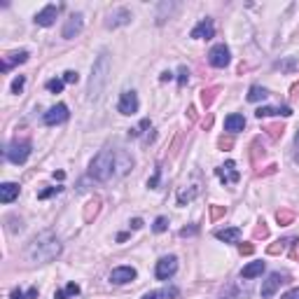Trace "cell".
<instances>
[{"instance_id": "7c38bea8", "label": "cell", "mask_w": 299, "mask_h": 299, "mask_svg": "<svg viewBox=\"0 0 299 299\" xmlns=\"http://www.w3.org/2000/svg\"><path fill=\"white\" fill-rule=\"evenodd\" d=\"M45 124L47 126H56V124H61V122L68 120V106H63V103H59V106H54V108H49L47 112H45Z\"/></svg>"}, {"instance_id": "c3c4849f", "label": "cell", "mask_w": 299, "mask_h": 299, "mask_svg": "<svg viewBox=\"0 0 299 299\" xmlns=\"http://www.w3.org/2000/svg\"><path fill=\"white\" fill-rule=\"evenodd\" d=\"M199 229L196 227H185V229H180V236H194Z\"/></svg>"}, {"instance_id": "d6a6232c", "label": "cell", "mask_w": 299, "mask_h": 299, "mask_svg": "<svg viewBox=\"0 0 299 299\" xmlns=\"http://www.w3.org/2000/svg\"><path fill=\"white\" fill-rule=\"evenodd\" d=\"M217 147L222 150V152H227L234 147V136H220V141H217Z\"/></svg>"}, {"instance_id": "cb8c5ba5", "label": "cell", "mask_w": 299, "mask_h": 299, "mask_svg": "<svg viewBox=\"0 0 299 299\" xmlns=\"http://www.w3.org/2000/svg\"><path fill=\"white\" fill-rule=\"evenodd\" d=\"M264 131H266V136H269L271 141H281V138H283V133H285V126H283L281 122H276V124H266V126H264Z\"/></svg>"}, {"instance_id": "3957f363", "label": "cell", "mask_w": 299, "mask_h": 299, "mask_svg": "<svg viewBox=\"0 0 299 299\" xmlns=\"http://www.w3.org/2000/svg\"><path fill=\"white\" fill-rule=\"evenodd\" d=\"M108 72H110V54L108 49H103L96 59L94 68H91V77H89V101H98L106 84H108Z\"/></svg>"}, {"instance_id": "603a6c76", "label": "cell", "mask_w": 299, "mask_h": 299, "mask_svg": "<svg viewBox=\"0 0 299 299\" xmlns=\"http://www.w3.org/2000/svg\"><path fill=\"white\" fill-rule=\"evenodd\" d=\"M217 94H220V87H206V89H201V103H204V108H211L215 103Z\"/></svg>"}, {"instance_id": "816d5d0a", "label": "cell", "mask_w": 299, "mask_h": 299, "mask_svg": "<svg viewBox=\"0 0 299 299\" xmlns=\"http://www.w3.org/2000/svg\"><path fill=\"white\" fill-rule=\"evenodd\" d=\"M187 117H190V122H196V108H194V106L187 108Z\"/></svg>"}, {"instance_id": "7bdbcfd3", "label": "cell", "mask_w": 299, "mask_h": 299, "mask_svg": "<svg viewBox=\"0 0 299 299\" xmlns=\"http://www.w3.org/2000/svg\"><path fill=\"white\" fill-rule=\"evenodd\" d=\"M278 68H281V70H295V68H297V61L287 59V61H283V63H278Z\"/></svg>"}, {"instance_id": "11a10c76", "label": "cell", "mask_w": 299, "mask_h": 299, "mask_svg": "<svg viewBox=\"0 0 299 299\" xmlns=\"http://www.w3.org/2000/svg\"><path fill=\"white\" fill-rule=\"evenodd\" d=\"M143 227V220H141V217H133L131 220V229H141Z\"/></svg>"}, {"instance_id": "6da1fadb", "label": "cell", "mask_w": 299, "mask_h": 299, "mask_svg": "<svg viewBox=\"0 0 299 299\" xmlns=\"http://www.w3.org/2000/svg\"><path fill=\"white\" fill-rule=\"evenodd\" d=\"M133 168V157L126 150H112L106 147L91 159L89 176L98 182H106L110 178H122Z\"/></svg>"}, {"instance_id": "d4e9b609", "label": "cell", "mask_w": 299, "mask_h": 299, "mask_svg": "<svg viewBox=\"0 0 299 299\" xmlns=\"http://www.w3.org/2000/svg\"><path fill=\"white\" fill-rule=\"evenodd\" d=\"M80 295V285L77 283H70L68 287H63V290H56L54 292V299H70V297H77Z\"/></svg>"}, {"instance_id": "ab89813d", "label": "cell", "mask_w": 299, "mask_h": 299, "mask_svg": "<svg viewBox=\"0 0 299 299\" xmlns=\"http://www.w3.org/2000/svg\"><path fill=\"white\" fill-rule=\"evenodd\" d=\"M61 190H63V187H47V190H42L40 194H37V199H49L52 194H59Z\"/></svg>"}, {"instance_id": "4316f807", "label": "cell", "mask_w": 299, "mask_h": 299, "mask_svg": "<svg viewBox=\"0 0 299 299\" xmlns=\"http://www.w3.org/2000/svg\"><path fill=\"white\" fill-rule=\"evenodd\" d=\"M276 222H278L281 227H287V225L295 222V213L287 211V208H281V211H276Z\"/></svg>"}, {"instance_id": "d590c367", "label": "cell", "mask_w": 299, "mask_h": 299, "mask_svg": "<svg viewBox=\"0 0 299 299\" xmlns=\"http://www.w3.org/2000/svg\"><path fill=\"white\" fill-rule=\"evenodd\" d=\"M63 80H49L47 82V89L49 91H52V94H61V91H63Z\"/></svg>"}, {"instance_id": "1f68e13d", "label": "cell", "mask_w": 299, "mask_h": 299, "mask_svg": "<svg viewBox=\"0 0 299 299\" xmlns=\"http://www.w3.org/2000/svg\"><path fill=\"white\" fill-rule=\"evenodd\" d=\"M225 215H227V208H225V206H217V204L211 206V220H213V222L222 220Z\"/></svg>"}, {"instance_id": "681fc988", "label": "cell", "mask_w": 299, "mask_h": 299, "mask_svg": "<svg viewBox=\"0 0 299 299\" xmlns=\"http://www.w3.org/2000/svg\"><path fill=\"white\" fill-rule=\"evenodd\" d=\"M295 164H299V131L295 136Z\"/></svg>"}, {"instance_id": "4fadbf2b", "label": "cell", "mask_w": 299, "mask_h": 299, "mask_svg": "<svg viewBox=\"0 0 299 299\" xmlns=\"http://www.w3.org/2000/svg\"><path fill=\"white\" fill-rule=\"evenodd\" d=\"M215 176L225 185H231V182H239V178H241V173L236 171V164L234 161H225V166H220V168H215Z\"/></svg>"}, {"instance_id": "2e32d148", "label": "cell", "mask_w": 299, "mask_h": 299, "mask_svg": "<svg viewBox=\"0 0 299 299\" xmlns=\"http://www.w3.org/2000/svg\"><path fill=\"white\" fill-rule=\"evenodd\" d=\"M271 115H283V117H290V115H292V108H290V106H281V108H269V106H264V108L255 110V117H257V120L271 117Z\"/></svg>"}, {"instance_id": "30bf717a", "label": "cell", "mask_w": 299, "mask_h": 299, "mask_svg": "<svg viewBox=\"0 0 299 299\" xmlns=\"http://www.w3.org/2000/svg\"><path fill=\"white\" fill-rule=\"evenodd\" d=\"M129 21H131V12L126 7H115L106 19V28H120V26H126Z\"/></svg>"}, {"instance_id": "8fae6325", "label": "cell", "mask_w": 299, "mask_h": 299, "mask_svg": "<svg viewBox=\"0 0 299 299\" xmlns=\"http://www.w3.org/2000/svg\"><path fill=\"white\" fill-rule=\"evenodd\" d=\"M213 35H215L213 19H201L199 24L192 28V33H190V37H194V40H211Z\"/></svg>"}, {"instance_id": "f35d334b", "label": "cell", "mask_w": 299, "mask_h": 299, "mask_svg": "<svg viewBox=\"0 0 299 299\" xmlns=\"http://www.w3.org/2000/svg\"><path fill=\"white\" fill-rule=\"evenodd\" d=\"M187 80H190V70L182 66V68L178 70V84H180V87H185V84H187Z\"/></svg>"}, {"instance_id": "ba28073f", "label": "cell", "mask_w": 299, "mask_h": 299, "mask_svg": "<svg viewBox=\"0 0 299 299\" xmlns=\"http://www.w3.org/2000/svg\"><path fill=\"white\" fill-rule=\"evenodd\" d=\"M178 271V260L173 257V255H168V257H161L159 262H157V278L159 281H168L171 276Z\"/></svg>"}, {"instance_id": "e0dca14e", "label": "cell", "mask_w": 299, "mask_h": 299, "mask_svg": "<svg viewBox=\"0 0 299 299\" xmlns=\"http://www.w3.org/2000/svg\"><path fill=\"white\" fill-rule=\"evenodd\" d=\"M17 196H19V185L17 182H2L0 185V201L2 204H12Z\"/></svg>"}, {"instance_id": "ffe728a7", "label": "cell", "mask_w": 299, "mask_h": 299, "mask_svg": "<svg viewBox=\"0 0 299 299\" xmlns=\"http://www.w3.org/2000/svg\"><path fill=\"white\" fill-rule=\"evenodd\" d=\"M215 239L225 241V243H239V239H241V229H239V227L220 229V231H215Z\"/></svg>"}, {"instance_id": "484cf974", "label": "cell", "mask_w": 299, "mask_h": 299, "mask_svg": "<svg viewBox=\"0 0 299 299\" xmlns=\"http://www.w3.org/2000/svg\"><path fill=\"white\" fill-rule=\"evenodd\" d=\"M295 243V239H278L276 243H271L269 248H266V252L269 255H281V252H285L287 246H292Z\"/></svg>"}, {"instance_id": "44dd1931", "label": "cell", "mask_w": 299, "mask_h": 299, "mask_svg": "<svg viewBox=\"0 0 299 299\" xmlns=\"http://www.w3.org/2000/svg\"><path fill=\"white\" fill-rule=\"evenodd\" d=\"M225 129H227L229 133L243 131V129H246V120H243V115H229L227 120H225Z\"/></svg>"}, {"instance_id": "f6af8a7d", "label": "cell", "mask_w": 299, "mask_h": 299, "mask_svg": "<svg viewBox=\"0 0 299 299\" xmlns=\"http://www.w3.org/2000/svg\"><path fill=\"white\" fill-rule=\"evenodd\" d=\"M236 295H239V292H236V287L229 285V287H227V295L222 292V295H220V299H236Z\"/></svg>"}, {"instance_id": "f5cc1de1", "label": "cell", "mask_w": 299, "mask_h": 299, "mask_svg": "<svg viewBox=\"0 0 299 299\" xmlns=\"http://www.w3.org/2000/svg\"><path fill=\"white\" fill-rule=\"evenodd\" d=\"M10 299H26V295L19 290V287H17V290H12V297H10Z\"/></svg>"}, {"instance_id": "7a4b0ae2", "label": "cell", "mask_w": 299, "mask_h": 299, "mask_svg": "<svg viewBox=\"0 0 299 299\" xmlns=\"http://www.w3.org/2000/svg\"><path fill=\"white\" fill-rule=\"evenodd\" d=\"M61 255V241L54 231H42L28 246V260L37 264L52 262Z\"/></svg>"}, {"instance_id": "8992f818", "label": "cell", "mask_w": 299, "mask_h": 299, "mask_svg": "<svg viewBox=\"0 0 299 299\" xmlns=\"http://www.w3.org/2000/svg\"><path fill=\"white\" fill-rule=\"evenodd\" d=\"M138 94L133 91V89H126V91H122L120 96V103H117V110H120L122 115H136L138 112Z\"/></svg>"}, {"instance_id": "7dc6e473", "label": "cell", "mask_w": 299, "mask_h": 299, "mask_svg": "<svg viewBox=\"0 0 299 299\" xmlns=\"http://www.w3.org/2000/svg\"><path fill=\"white\" fill-rule=\"evenodd\" d=\"M281 299H299V287H292L290 292H285Z\"/></svg>"}, {"instance_id": "f546056e", "label": "cell", "mask_w": 299, "mask_h": 299, "mask_svg": "<svg viewBox=\"0 0 299 299\" xmlns=\"http://www.w3.org/2000/svg\"><path fill=\"white\" fill-rule=\"evenodd\" d=\"M252 239H269V227H266V222H257V225H255V229H252Z\"/></svg>"}, {"instance_id": "60d3db41", "label": "cell", "mask_w": 299, "mask_h": 299, "mask_svg": "<svg viewBox=\"0 0 299 299\" xmlns=\"http://www.w3.org/2000/svg\"><path fill=\"white\" fill-rule=\"evenodd\" d=\"M276 171H278V166H276V164H271V166H266L264 171H257L255 176H257V178H266V176H274Z\"/></svg>"}, {"instance_id": "836d02e7", "label": "cell", "mask_w": 299, "mask_h": 299, "mask_svg": "<svg viewBox=\"0 0 299 299\" xmlns=\"http://www.w3.org/2000/svg\"><path fill=\"white\" fill-rule=\"evenodd\" d=\"M196 194H199V190H196V187H194V190H190V192H180V194H178V204L185 206L187 201H192Z\"/></svg>"}, {"instance_id": "e575fe53", "label": "cell", "mask_w": 299, "mask_h": 299, "mask_svg": "<svg viewBox=\"0 0 299 299\" xmlns=\"http://www.w3.org/2000/svg\"><path fill=\"white\" fill-rule=\"evenodd\" d=\"M152 229H155L157 234H164V231H166V229H168V220H166V217H164V215H159V217H157V220H155V225H152Z\"/></svg>"}, {"instance_id": "f1b7e54d", "label": "cell", "mask_w": 299, "mask_h": 299, "mask_svg": "<svg viewBox=\"0 0 299 299\" xmlns=\"http://www.w3.org/2000/svg\"><path fill=\"white\" fill-rule=\"evenodd\" d=\"M264 155H266V152H264L260 138H257V141H252V145H250V161L252 164H260V157H264Z\"/></svg>"}, {"instance_id": "6f0895ef", "label": "cell", "mask_w": 299, "mask_h": 299, "mask_svg": "<svg viewBox=\"0 0 299 299\" xmlns=\"http://www.w3.org/2000/svg\"><path fill=\"white\" fill-rule=\"evenodd\" d=\"M26 297H28V299H35L37 297V287H31V290L26 292Z\"/></svg>"}, {"instance_id": "7402d4cb", "label": "cell", "mask_w": 299, "mask_h": 299, "mask_svg": "<svg viewBox=\"0 0 299 299\" xmlns=\"http://www.w3.org/2000/svg\"><path fill=\"white\" fill-rule=\"evenodd\" d=\"M264 266H266L264 262H250V264H246V266H243L241 276H243V278H257V276H262Z\"/></svg>"}, {"instance_id": "db71d44e", "label": "cell", "mask_w": 299, "mask_h": 299, "mask_svg": "<svg viewBox=\"0 0 299 299\" xmlns=\"http://www.w3.org/2000/svg\"><path fill=\"white\" fill-rule=\"evenodd\" d=\"M164 295L161 292H147V295H143V299H161Z\"/></svg>"}, {"instance_id": "680465c9", "label": "cell", "mask_w": 299, "mask_h": 299, "mask_svg": "<svg viewBox=\"0 0 299 299\" xmlns=\"http://www.w3.org/2000/svg\"><path fill=\"white\" fill-rule=\"evenodd\" d=\"M171 77H173V75H171V72H161V77H159V80H161V82H168V80H171Z\"/></svg>"}, {"instance_id": "ee69618b", "label": "cell", "mask_w": 299, "mask_h": 299, "mask_svg": "<svg viewBox=\"0 0 299 299\" xmlns=\"http://www.w3.org/2000/svg\"><path fill=\"white\" fill-rule=\"evenodd\" d=\"M239 252L241 255H252V252H255V246H252V243H239Z\"/></svg>"}, {"instance_id": "5b68a950", "label": "cell", "mask_w": 299, "mask_h": 299, "mask_svg": "<svg viewBox=\"0 0 299 299\" xmlns=\"http://www.w3.org/2000/svg\"><path fill=\"white\" fill-rule=\"evenodd\" d=\"M290 281V276L287 274H281V271H274V274H269V278L262 283V297L269 299L276 295V290L283 285V283H287Z\"/></svg>"}, {"instance_id": "d6986e66", "label": "cell", "mask_w": 299, "mask_h": 299, "mask_svg": "<svg viewBox=\"0 0 299 299\" xmlns=\"http://www.w3.org/2000/svg\"><path fill=\"white\" fill-rule=\"evenodd\" d=\"M101 213V199L94 196V199H89L87 204H84V211H82V217L84 222H94V217Z\"/></svg>"}, {"instance_id": "b9f144b4", "label": "cell", "mask_w": 299, "mask_h": 299, "mask_svg": "<svg viewBox=\"0 0 299 299\" xmlns=\"http://www.w3.org/2000/svg\"><path fill=\"white\" fill-rule=\"evenodd\" d=\"M159 178H161V168H155V176L147 180V187H150V190H155L157 185H159Z\"/></svg>"}, {"instance_id": "74e56055", "label": "cell", "mask_w": 299, "mask_h": 299, "mask_svg": "<svg viewBox=\"0 0 299 299\" xmlns=\"http://www.w3.org/2000/svg\"><path fill=\"white\" fill-rule=\"evenodd\" d=\"M24 84H26V77L24 75H19V77L12 82V94H19V91L24 89Z\"/></svg>"}, {"instance_id": "9a60e30c", "label": "cell", "mask_w": 299, "mask_h": 299, "mask_svg": "<svg viewBox=\"0 0 299 299\" xmlns=\"http://www.w3.org/2000/svg\"><path fill=\"white\" fill-rule=\"evenodd\" d=\"M56 17H59V7H56V5H47L45 10H40V12L35 14V24L47 28V26H52L56 21Z\"/></svg>"}, {"instance_id": "ac0fdd59", "label": "cell", "mask_w": 299, "mask_h": 299, "mask_svg": "<svg viewBox=\"0 0 299 299\" xmlns=\"http://www.w3.org/2000/svg\"><path fill=\"white\" fill-rule=\"evenodd\" d=\"M28 61V52H14V54H7L5 59H2V66H0V70L7 72L12 66H17V63H26Z\"/></svg>"}, {"instance_id": "5bb4252c", "label": "cell", "mask_w": 299, "mask_h": 299, "mask_svg": "<svg viewBox=\"0 0 299 299\" xmlns=\"http://www.w3.org/2000/svg\"><path fill=\"white\" fill-rule=\"evenodd\" d=\"M136 269L133 266H117V269H112V274H110V281L115 283V285H124V283H131L136 281Z\"/></svg>"}, {"instance_id": "9c48e42d", "label": "cell", "mask_w": 299, "mask_h": 299, "mask_svg": "<svg viewBox=\"0 0 299 299\" xmlns=\"http://www.w3.org/2000/svg\"><path fill=\"white\" fill-rule=\"evenodd\" d=\"M229 61H231V54H229V49L225 45H215L211 49V54H208V63L213 68H227Z\"/></svg>"}, {"instance_id": "4dcf8cb0", "label": "cell", "mask_w": 299, "mask_h": 299, "mask_svg": "<svg viewBox=\"0 0 299 299\" xmlns=\"http://www.w3.org/2000/svg\"><path fill=\"white\" fill-rule=\"evenodd\" d=\"M176 7H178V5H173V2H161V5H159V14H157V24L159 26L164 24V12L171 14Z\"/></svg>"}, {"instance_id": "9f6ffc18", "label": "cell", "mask_w": 299, "mask_h": 299, "mask_svg": "<svg viewBox=\"0 0 299 299\" xmlns=\"http://www.w3.org/2000/svg\"><path fill=\"white\" fill-rule=\"evenodd\" d=\"M201 124H204V129H211V126H213V115H208V117H206Z\"/></svg>"}, {"instance_id": "8d00e7d4", "label": "cell", "mask_w": 299, "mask_h": 299, "mask_svg": "<svg viewBox=\"0 0 299 299\" xmlns=\"http://www.w3.org/2000/svg\"><path fill=\"white\" fill-rule=\"evenodd\" d=\"M77 80H80V75L75 70H66L63 72V82L66 84H77Z\"/></svg>"}, {"instance_id": "bcb514c9", "label": "cell", "mask_w": 299, "mask_h": 299, "mask_svg": "<svg viewBox=\"0 0 299 299\" xmlns=\"http://www.w3.org/2000/svg\"><path fill=\"white\" fill-rule=\"evenodd\" d=\"M290 101H299V82L292 84V89H290Z\"/></svg>"}, {"instance_id": "91938a15", "label": "cell", "mask_w": 299, "mask_h": 299, "mask_svg": "<svg viewBox=\"0 0 299 299\" xmlns=\"http://www.w3.org/2000/svg\"><path fill=\"white\" fill-rule=\"evenodd\" d=\"M54 178H56V180H63V178H66V173H63V171H56V173H54Z\"/></svg>"}, {"instance_id": "f907efd6", "label": "cell", "mask_w": 299, "mask_h": 299, "mask_svg": "<svg viewBox=\"0 0 299 299\" xmlns=\"http://www.w3.org/2000/svg\"><path fill=\"white\" fill-rule=\"evenodd\" d=\"M161 295H164V297H178V290H176V287H166Z\"/></svg>"}, {"instance_id": "52a82bcc", "label": "cell", "mask_w": 299, "mask_h": 299, "mask_svg": "<svg viewBox=\"0 0 299 299\" xmlns=\"http://www.w3.org/2000/svg\"><path fill=\"white\" fill-rule=\"evenodd\" d=\"M84 28V17L80 12L70 14L68 19H66V26H63V31H61V35L66 37V40H72L75 35H80Z\"/></svg>"}, {"instance_id": "277c9868", "label": "cell", "mask_w": 299, "mask_h": 299, "mask_svg": "<svg viewBox=\"0 0 299 299\" xmlns=\"http://www.w3.org/2000/svg\"><path fill=\"white\" fill-rule=\"evenodd\" d=\"M5 157H7V161H12V164H24L26 159L31 157V143L28 141H14V143L7 145V150H5Z\"/></svg>"}, {"instance_id": "83f0119b", "label": "cell", "mask_w": 299, "mask_h": 299, "mask_svg": "<svg viewBox=\"0 0 299 299\" xmlns=\"http://www.w3.org/2000/svg\"><path fill=\"white\" fill-rule=\"evenodd\" d=\"M266 96H269V91H266L264 87H260V84H252L250 91H248V101H250V103H257V101H264Z\"/></svg>"}]
</instances>
